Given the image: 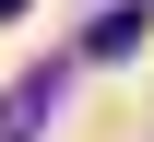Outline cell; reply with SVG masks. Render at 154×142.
Masks as SVG:
<instances>
[{"label": "cell", "mask_w": 154, "mask_h": 142, "mask_svg": "<svg viewBox=\"0 0 154 142\" xmlns=\"http://www.w3.org/2000/svg\"><path fill=\"white\" fill-rule=\"evenodd\" d=\"M12 12H24V0H0V24H12Z\"/></svg>", "instance_id": "obj_2"}, {"label": "cell", "mask_w": 154, "mask_h": 142, "mask_svg": "<svg viewBox=\"0 0 154 142\" xmlns=\"http://www.w3.org/2000/svg\"><path fill=\"white\" fill-rule=\"evenodd\" d=\"M48 95H59V71H36L12 107H0V142H36V130H48Z\"/></svg>", "instance_id": "obj_1"}]
</instances>
